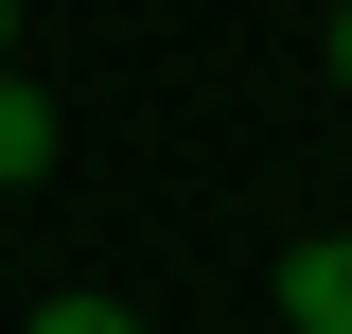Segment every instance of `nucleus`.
Masks as SVG:
<instances>
[{"label": "nucleus", "instance_id": "obj_1", "mask_svg": "<svg viewBox=\"0 0 352 334\" xmlns=\"http://www.w3.org/2000/svg\"><path fill=\"white\" fill-rule=\"evenodd\" d=\"M282 334H352V229H300L282 247Z\"/></svg>", "mask_w": 352, "mask_h": 334}, {"label": "nucleus", "instance_id": "obj_2", "mask_svg": "<svg viewBox=\"0 0 352 334\" xmlns=\"http://www.w3.org/2000/svg\"><path fill=\"white\" fill-rule=\"evenodd\" d=\"M36 176H53V88L0 71V194H36Z\"/></svg>", "mask_w": 352, "mask_h": 334}, {"label": "nucleus", "instance_id": "obj_3", "mask_svg": "<svg viewBox=\"0 0 352 334\" xmlns=\"http://www.w3.org/2000/svg\"><path fill=\"white\" fill-rule=\"evenodd\" d=\"M18 334H141V317H124V299H36Z\"/></svg>", "mask_w": 352, "mask_h": 334}, {"label": "nucleus", "instance_id": "obj_4", "mask_svg": "<svg viewBox=\"0 0 352 334\" xmlns=\"http://www.w3.org/2000/svg\"><path fill=\"white\" fill-rule=\"evenodd\" d=\"M335 88H352V0H335Z\"/></svg>", "mask_w": 352, "mask_h": 334}, {"label": "nucleus", "instance_id": "obj_5", "mask_svg": "<svg viewBox=\"0 0 352 334\" xmlns=\"http://www.w3.org/2000/svg\"><path fill=\"white\" fill-rule=\"evenodd\" d=\"M0 71H18V0H0Z\"/></svg>", "mask_w": 352, "mask_h": 334}, {"label": "nucleus", "instance_id": "obj_6", "mask_svg": "<svg viewBox=\"0 0 352 334\" xmlns=\"http://www.w3.org/2000/svg\"><path fill=\"white\" fill-rule=\"evenodd\" d=\"M317 18H335V0H317Z\"/></svg>", "mask_w": 352, "mask_h": 334}]
</instances>
